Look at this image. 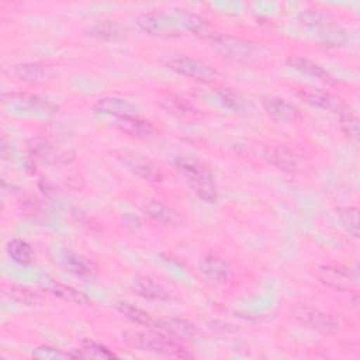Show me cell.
Returning a JSON list of instances; mask_svg holds the SVG:
<instances>
[{"label":"cell","instance_id":"e575fe53","mask_svg":"<svg viewBox=\"0 0 360 360\" xmlns=\"http://www.w3.org/2000/svg\"><path fill=\"white\" fill-rule=\"evenodd\" d=\"M32 356L37 359H65L69 357V353L49 345H42L32 350Z\"/></svg>","mask_w":360,"mask_h":360},{"label":"cell","instance_id":"4316f807","mask_svg":"<svg viewBox=\"0 0 360 360\" xmlns=\"http://www.w3.org/2000/svg\"><path fill=\"white\" fill-rule=\"evenodd\" d=\"M6 252L8 257L21 266H28L34 262V249L32 246L20 238H13L6 245Z\"/></svg>","mask_w":360,"mask_h":360},{"label":"cell","instance_id":"7402d4cb","mask_svg":"<svg viewBox=\"0 0 360 360\" xmlns=\"http://www.w3.org/2000/svg\"><path fill=\"white\" fill-rule=\"evenodd\" d=\"M264 158L270 165L284 172H292L298 165V158L295 152L285 145L269 148L264 153Z\"/></svg>","mask_w":360,"mask_h":360},{"label":"cell","instance_id":"e0dca14e","mask_svg":"<svg viewBox=\"0 0 360 360\" xmlns=\"http://www.w3.org/2000/svg\"><path fill=\"white\" fill-rule=\"evenodd\" d=\"M287 65L302 73V75H307L309 77H314V79H318L321 82H325V83H335V77L325 69L322 68L319 63L314 62L312 59L309 58H305V56H301V55H291L288 56L287 59Z\"/></svg>","mask_w":360,"mask_h":360},{"label":"cell","instance_id":"52a82bcc","mask_svg":"<svg viewBox=\"0 0 360 360\" xmlns=\"http://www.w3.org/2000/svg\"><path fill=\"white\" fill-rule=\"evenodd\" d=\"M166 66L177 75L186 76L201 83H212L215 82V79L219 77L217 69L193 56L176 55L166 62Z\"/></svg>","mask_w":360,"mask_h":360},{"label":"cell","instance_id":"484cf974","mask_svg":"<svg viewBox=\"0 0 360 360\" xmlns=\"http://www.w3.org/2000/svg\"><path fill=\"white\" fill-rule=\"evenodd\" d=\"M69 353V357H80V359H112L115 357V353L111 352L107 346L94 342V340H83L80 343L79 349H72Z\"/></svg>","mask_w":360,"mask_h":360},{"label":"cell","instance_id":"836d02e7","mask_svg":"<svg viewBox=\"0 0 360 360\" xmlns=\"http://www.w3.org/2000/svg\"><path fill=\"white\" fill-rule=\"evenodd\" d=\"M339 127L349 138L357 139L359 138V118L357 115L347 107L346 110L340 111L339 114Z\"/></svg>","mask_w":360,"mask_h":360},{"label":"cell","instance_id":"ffe728a7","mask_svg":"<svg viewBox=\"0 0 360 360\" xmlns=\"http://www.w3.org/2000/svg\"><path fill=\"white\" fill-rule=\"evenodd\" d=\"M215 96H217L219 104L229 111L243 112V114H249V112L255 111L253 103L233 89H225V87L217 89Z\"/></svg>","mask_w":360,"mask_h":360},{"label":"cell","instance_id":"8992f818","mask_svg":"<svg viewBox=\"0 0 360 360\" xmlns=\"http://www.w3.org/2000/svg\"><path fill=\"white\" fill-rule=\"evenodd\" d=\"M136 25L150 37L172 39L180 38L184 35V30L176 20L173 14H162V13H148L142 14L136 18Z\"/></svg>","mask_w":360,"mask_h":360},{"label":"cell","instance_id":"8fae6325","mask_svg":"<svg viewBox=\"0 0 360 360\" xmlns=\"http://www.w3.org/2000/svg\"><path fill=\"white\" fill-rule=\"evenodd\" d=\"M198 266H200V271L207 278H210L211 281L218 283V284H226L235 276V270H233L232 264L228 260H225L224 257L214 255V253L204 255L200 259Z\"/></svg>","mask_w":360,"mask_h":360},{"label":"cell","instance_id":"d6a6232c","mask_svg":"<svg viewBox=\"0 0 360 360\" xmlns=\"http://www.w3.org/2000/svg\"><path fill=\"white\" fill-rule=\"evenodd\" d=\"M162 105L170 112L177 115L179 118H193L198 111L194 110L193 105L187 104L184 100L177 97H167L166 101L162 103Z\"/></svg>","mask_w":360,"mask_h":360},{"label":"cell","instance_id":"44dd1931","mask_svg":"<svg viewBox=\"0 0 360 360\" xmlns=\"http://www.w3.org/2000/svg\"><path fill=\"white\" fill-rule=\"evenodd\" d=\"M155 329H159L176 339H191L197 335V328L191 322L174 316L156 319Z\"/></svg>","mask_w":360,"mask_h":360},{"label":"cell","instance_id":"5bb4252c","mask_svg":"<svg viewBox=\"0 0 360 360\" xmlns=\"http://www.w3.org/2000/svg\"><path fill=\"white\" fill-rule=\"evenodd\" d=\"M63 267L83 281H91L98 274L97 264L87 256L77 252H66L62 259Z\"/></svg>","mask_w":360,"mask_h":360},{"label":"cell","instance_id":"6da1fadb","mask_svg":"<svg viewBox=\"0 0 360 360\" xmlns=\"http://www.w3.org/2000/svg\"><path fill=\"white\" fill-rule=\"evenodd\" d=\"M173 166L201 201L208 204L217 202L218 193L214 177L201 160L191 156H179L173 160Z\"/></svg>","mask_w":360,"mask_h":360},{"label":"cell","instance_id":"7a4b0ae2","mask_svg":"<svg viewBox=\"0 0 360 360\" xmlns=\"http://www.w3.org/2000/svg\"><path fill=\"white\" fill-rule=\"evenodd\" d=\"M124 342L141 352H149L163 356H174V357H191V354L186 350V347L179 342V339L156 332H125L122 335Z\"/></svg>","mask_w":360,"mask_h":360},{"label":"cell","instance_id":"d4e9b609","mask_svg":"<svg viewBox=\"0 0 360 360\" xmlns=\"http://www.w3.org/2000/svg\"><path fill=\"white\" fill-rule=\"evenodd\" d=\"M49 290L51 292L69 302V304H73V305H79V307H87L91 304V300L82 291H79L77 288L75 287H70V285H66V284H62V283H58V281H51L49 283Z\"/></svg>","mask_w":360,"mask_h":360},{"label":"cell","instance_id":"7c38bea8","mask_svg":"<svg viewBox=\"0 0 360 360\" xmlns=\"http://www.w3.org/2000/svg\"><path fill=\"white\" fill-rule=\"evenodd\" d=\"M263 110L270 118L280 124H294L300 118V111L295 105L277 96H263L260 98Z\"/></svg>","mask_w":360,"mask_h":360},{"label":"cell","instance_id":"3957f363","mask_svg":"<svg viewBox=\"0 0 360 360\" xmlns=\"http://www.w3.org/2000/svg\"><path fill=\"white\" fill-rule=\"evenodd\" d=\"M300 22L308 31L323 39L326 44L339 45L345 42L346 32L342 25L326 11L319 8H308L300 14Z\"/></svg>","mask_w":360,"mask_h":360},{"label":"cell","instance_id":"cb8c5ba5","mask_svg":"<svg viewBox=\"0 0 360 360\" xmlns=\"http://www.w3.org/2000/svg\"><path fill=\"white\" fill-rule=\"evenodd\" d=\"M115 125L122 132L129 134L132 136H138V138H148L155 134V127L152 125V122L142 118L141 115L118 120V121H115Z\"/></svg>","mask_w":360,"mask_h":360},{"label":"cell","instance_id":"4fadbf2b","mask_svg":"<svg viewBox=\"0 0 360 360\" xmlns=\"http://www.w3.org/2000/svg\"><path fill=\"white\" fill-rule=\"evenodd\" d=\"M14 75L25 82V83H31V84H44L51 82L56 72L51 65L46 63H41V62H22L18 63L13 68Z\"/></svg>","mask_w":360,"mask_h":360},{"label":"cell","instance_id":"1f68e13d","mask_svg":"<svg viewBox=\"0 0 360 360\" xmlns=\"http://www.w3.org/2000/svg\"><path fill=\"white\" fill-rule=\"evenodd\" d=\"M336 217L342 226L353 238H359V208L353 205L336 208Z\"/></svg>","mask_w":360,"mask_h":360},{"label":"cell","instance_id":"ac0fdd59","mask_svg":"<svg viewBox=\"0 0 360 360\" xmlns=\"http://www.w3.org/2000/svg\"><path fill=\"white\" fill-rule=\"evenodd\" d=\"M132 288L139 297L149 301H167L170 298V290L166 285L146 276H138L132 283Z\"/></svg>","mask_w":360,"mask_h":360},{"label":"cell","instance_id":"277c9868","mask_svg":"<svg viewBox=\"0 0 360 360\" xmlns=\"http://www.w3.org/2000/svg\"><path fill=\"white\" fill-rule=\"evenodd\" d=\"M211 39L212 48L232 60L250 63L259 60V58L263 56V49L259 44L240 37L218 34L214 35Z\"/></svg>","mask_w":360,"mask_h":360},{"label":"cell","instance_id":"83f0119b","mask_svg":"<svg viewBox=\"0 0 360 360\" xmlns=\"http://www.w3.org/2000/svg\"><path fill=\"white\" fill-rule=\"evenodd\" d=\"M145 212L155 219L156 222H160L163 225H176L179 224V215L177 212L169 207L167 204L158 201V200H150L145 205Z\"/></svg>","mask_w":360,"mask_h":360},{"label":"cell","instance_id":"603a6c76","mask_svg":"<svg viewBox=\"0 0 360 360\" xmlns=\"http://www.w3.org/2000/svg\"><path fill=\"white\" fill-rule=\"evenodd\" d=\"M3 295L18 304V305H24V307H30V308H35V307H41L44 304V297L27 287H21V285H7L3 288Z\"/></svg>","mask_w":360,"mask_h":360},{"label":"cell","instance_id":"ba28073f","mask_svg":"<svg viewBox=\"0 0 360 360\" xmlns=\"http://www.w3.org/2000/svg\"><path fill=\"white\" fill-rule=\"evenodd\" d=\"M292 316L297 321H300L302 325L321 333H333L339 328V323L333 316H330L329 314L318 308H312L307 305L295 307L292 309Z\"/></svg>","mask_w":360,"mask_h":360},{"label":"cell","instance_id":"4dcf8cb0","mask_svg":"<svg viewBox=\"0 0 360 360\" xmlns=\"http://www.w3.org/2000/svg\"><path fill=\"white\" fill-rule=\"evenodd\" d=\"M89 35L103 41H118L122 38V31L111 21H97L89 27Z\"/></svg>","mask_w":360,"mask_h":360},{"label":"cell","instance_id":"9a60e30c","mask_svg":"<svg viewBox=\"0 0 360 360\" xmlns=\"http://www.w3.org/2000/svg\"><path fill=\"white\" fill-rule=\"evenodd\" d=\"M316 276L321 283L333 290H347L354 281L350 270L340 264H319Z\"/></svg>","mask_w":360,"mask_h":360},{"label":"cell","instance_id":"f546056e","mask_svg":"<svg viewBox=\"0 0 360 360\" xmlns=\"http://www.w3.org/2000/svg\"><path fill=\"white\" fill-rule=\"evenodd\" d=\"M31 149V155L34 160H39L42 163H56L59 162L63 155L58 152L53 145L46 141H34Z\"/></svg>","mask_w":360,"mask_h":360},{"label":"cell","instance_id":"5b68a950","mask_svg":"<svg viewBox=\"0 0 360 360\" xmlns=\"http://www.w3.org/2000/svg\"><path fill=\"white\" fill-rule=\"evenodd\" d=\"M3 104L20 114L35 117H52L56 115L59 108L56 104L45 97L25 91H11L3 94Z\"/></svg>","mask_w":360,"mask_h":360},{"label":"cell","instance_id":"f1b7e54d","mask_svg":"<svg viewBox=\"0 0 360 360\" xmlns=\"http://www.w3.org/2000/svg\"><path fill=\"white\" fill-rule=\"evenodd\" d=\"M117 311L127 319H129L131 322L136 323V325H142L146 328H155L156 326V319H153L146 311H143L142 308L132 305L131 302H125L121 301L115 305Z\"/></svg>","mask_w":360,"mask_h":360},{"label":"cell","instance_id":"9c48e42d","mask_svg":"<svg viewBox=\"0 0 360 360\" xmlns=\"http://www.w3.org/2000/svg\"><path fill=\"white\" fill-rule=\"evenodd\" d=\"M91 110L97 115L112 117V118H115V121L128 118V117L141 115L139 108L134 103H131L127 98L117 97V96H107V97L98 98L91 105Z\"/></svg>","mask_w":360,"mask_h":360},{"label":"cell","instance_id":"30bf717a","mask_svg":"<svg viewBox=\"0 0 360 360\" xmlns=\"http://www.w3.org/2000/svg\"><path fill=\"white\" fill-rule=\"evenodd\" d=\"M295 94L309 105H314L326 111H332L336 114H339L340 111L349 107L345 103V100L338 94H333L321 89H297Z\"/></svg>","mask_w":360,"mask_h":360},{"label":"cell","instance_id":"d6986e66","mask_svg":"<svg viewBox=\"0 0 360 360\" xmlns=\"http://www.w3.org/2000/svg\"><path fill=\"white\" fill-rule=\"evenodd\" d=\"M173 15L176 17V20L179 21V24L181 25V28L184 31H188L198 38H212L214 37L210 24L202 17H200L191 11H187V10H177Z\"/></svg>","mask_w":360,"mask_h":360},{"label":"cell","instance_id":"2e32d148","mask_svg":"<svg viewBox=\"0 0 360 360\" xmlns=\"http://www.w3.org/2000/svg\"><path fill=\"white\" fill-rule=\"evenodd\" d=\"M124 163L125 166L134 172L136 176L142 177L143 180L152 181V183H160L163 180V176L158 166L152 163L145 156H139L135 153H125L124 155Z\"/></svg>","mask_w":360,"mask_h":360}]
</instances>
